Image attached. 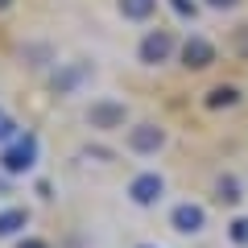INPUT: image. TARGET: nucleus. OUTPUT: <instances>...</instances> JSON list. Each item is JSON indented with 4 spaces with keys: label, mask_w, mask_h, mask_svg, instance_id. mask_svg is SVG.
Returning a JSON list of instances; mask_svg holds the SVG:
<instances>
[{
    "label": "nucleus",
    "mask_w": 248,
    "mask_h": 248,
    "mask_svg": "<svg viewBox=\"0 0 248 248\" xmlns=\"http://www.w3.org/2000/svg\"><path fill=\"white\" fill-rule=\"evenodd\" d=\"M37 153H42V145H37L33 133L13 137V141L0 149V170H4V174H29V170L37 166Z\"/></svg>",
    "instance_id": "f257e3e1"
},
{
    "label": "nucleus",
    "mask_w": 248,
    "mask_h": 248,
    "mask_svg": "<svg viewBox=\"0 0 248 248\" xmlns=\"http://www.w3.org/2000/svg\"><path fill=\"white\" fill-rule=\"evenodd\" d=\"M124 120H128L124 99H95V104L87 108V124L95 133H116V128H124Z\"/></svg>",
    "instance_id": "f03ea898"
},
{
    "label": "nucleus",
    "mask_w": 248,
    "mask_h": 248,
    "mask_svg": "<svg viewBox=\"0 0 248 248\" xmlns=\"http://www.w3.org/2000/svg\"><path fill=\"white\" fill-rule=\"evenodd\" d=\"M137 54H141L145 66L170 62V54H174V33H170V29H149V33L141 37V46H137Z\"/></svg>",
    "instance_id": "7ed1b4c3"
},
{
    "label": "nucleus",
    "mask_w": 248,
    "mask_h": 248,
    "mask_svg": "<svg viewBox=\"0 0 248 248\" xmlns=\"http://www.w3.org/2000/svg\"><path fill=\"white\" fill-rule=\"evenodd\" d=\"M161 195H166V178L153 174V170L149 174H137L133 182H128V199H133L137 207H153Z\"/></svg>",
    "instance_id": "20e7f679"
},
{
    "label": "nucleus",
    "mask_w": 248,
    "mask_h": 248,
    "mask_svg": "<svg viewBox=\"0 0 248 248\" xmlns=\"http://www.w3.org/2000/svg\"><path fill=\"white\" fill-rule=\"evenodd\" d=\"M211 62H215V46L207 42V37L190 33L182 42V66H186V71H207Z\"/></svg>",
    "instance_id": "39448f33"
},
{
    "label": "nucleus",
    "mask_w": 248,
    "mask_h": 248,
    "mask_svg": "<svg viewBox=\"0 0 248 248\" xmlns=\"http://www.w3.org/2000/svg\"><path fill=\"white\" fill-rule=\"evenodd\" d=\"M161 145H166V128H157V124H133L128 128V149L133 153H157Z\"/></svg>",
    "instance_id": "423d86ee"
},
{
    "label": "nucleus",
    "mask_w": 248,
    "mask_h": 248,
    "mask_svg": "<svg viewBox=\"0 0 248 248\" xmlns=\"http://www.w3.org/2000/svg\"><path fill=\"white\" fill-rule=\"evenodd\" d=\"M170 223H174V232H182V236H195V232L207 228V211L199 203H178L174 211H170Z\"/></svg>",
    "instance_id": "0eeeda50"
},
{
    "label": "nucleus",
    "mask_w": 248,
    "mask_h": 248,
    "mask_svg": "<svg viewBox=\"0 0 248 248\" xmlns=\"http://www.w3.org/2000/svg\"><path fill=\"white\" fill-rule=\"evenodd\" d=\"M87 75H91L87 62H71V66H62V75H54V91H58V95H71Z\"/></svg>",
    "instance_id": "6e6552de"
},
{
    "label": "nucleus",
    "mask_w": 248,
    "mask_h": 248,
    "mask_svg": "<svg viewBox=\"0 0 248 248\" xmlns=\"http://www.w3.org/2000/svg\"><path fill=\"white\" fill-rule=\"evenodd\" d=\"M25 223H29L25 207H9V211H0V236H17V232H25Z\"/></svg>",
    "instance_id": "1a4fd4ad"
},
{
    "label": "nucleus",
    "mask_w": 248,
    "mask_h": 248,
    "mask_svg": "<svg viewBox=\"0 0 248 248\" xmlns=\"http://www.w3.org/2000/svg\"><path fill=\"white\" fill-rule=\"evenodd\" d=\"M116 4H120V17L128 21H149L157 9V0H116Z\"/></svg>",
    "instance_id": "9d476101"
},
{
    "label": "nucleus",
    "mask_w": 248,
    "mask_h": 248,
    "mask_svg": "<svg viewBox=\"0 0 248 248\" xmlns=\"http://www.w3.org/2000/svg\"><path fill=\"white\" fill-rule=\"evenodd\" d=\"M240 104V91L232 83H219V87L207 91V108H236Z\"/></svg>",
    "instance_id": "9b49d317"
},
{
    "label": "nucleus",
    "mask_w": 248,
    "mask_h": 248,
    "mask_svg": "<svg viewBox=\"0 0 248 248\" xmlns=\"http://www.w3.org/2000/svg\"><path fill=\"white\" fill-rule=\"evenodd\" d=\"M215 195H219V203H240V182L232 174H223L219 182H215Z\"/></svg>",
    "instance_id": "f8f14e48"
},
{
    "label": "nucleus",
    "mask_w": 248,
    "mask_h": 248,
    "mask_svg": "<svg viewBox=\"0 0 248 248\" xmlns=\"http://www.w3.org/2000/svg\"><path fill=\"white\" fill-rule=\"evenodd\" d=\"M13 137H17V124H13L9 112H0V145H9Z\"/></svg>",
    "instance_id": "ddd939ff"
},
{
    "label": "nucleus",
    "mask_w": 248,
    "mask_h": 248,
    "mask_svg": "<svg viewBox=\"0 0 248 248\" xmlns=\"http://www.w3.org/2000/svg\"><path fill=\"white\" fill-rule=\"evenodd\" d=\"M228 236L236 240V244H248V219H232V228H228Z\"/></svg>",
    "instance_id": "4468645a"
},
{
    "label": "nucleus",
    "mask_w": 248,
    "mask_h": 248,
    "mask_svg": "<svg viewBox=\"0 0 248 248\" xmlns=\"http://www.w3.org/2000/svg\"><path fill=\"white\" fill-rule=\"evenodd\" d=\"M178 17H195V0H170Z\"/></svg>",
    "instance_id": "2eb2a0df"
},
{
    "label": "nucleus",
    "mask_w": 248,
    "mask_h": 248,
    "mask_svg": "<svg viewBox=\"0 0 248 248\" xmlns=\"http://www.w3.org/2000/svg\"><path fill=\"white\" fill-rule=\"evenodd\" d=\"M240 0H207V9H236Z\"/></svg>",
    "instance_id": "dca6fc26"
},
{
    "label": "nucleus",
    "mask_w": 248,
    "mask_h": 248,
    "mask_svg": "<svg viewBox=\"0 0 248 248\" xmlns=\"http://www.w3.org/2000/svg\"><path fill=\"white\" fill-rule=\"evenodd\" d=\"M17 248H50V244H46V240H37V236H29V240H21Z\"/></svg>",
    "instance_id": "f3484780"
},
{
    "label": "nucleus",
    "mask_w": 248,
    "mask_h": 248,
    "mask_svg": "<svg viewBox=\"0 0 248 248\" xmlns=\"http://www.w3.org/2000/svg\"><path fill=\"white\" fill-rule=\"evenodd\" d=\"M0 9H9V0H0Z\"/></svg>",
    "instance_id": "a211bd4d"
},
{
    "label": "nucleus",
    "mask_w": 248,
    "mask_h": 248,
    "mask_svg": "<svg viewBox=\"0 0 248 248\" xmlns=\"http://www.w3.org/2000/svg\"><path fill=\"white\" fill-rule=\"evenodd\" d=\"M141 248H149V244H141Z\"/></svg>",
    "instance_id": "6ab92c4d"
}]
</instances>
